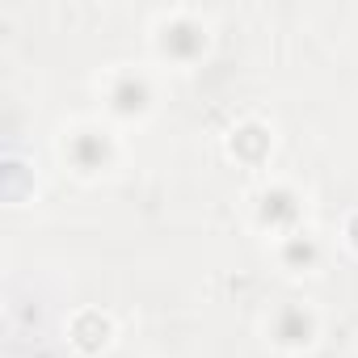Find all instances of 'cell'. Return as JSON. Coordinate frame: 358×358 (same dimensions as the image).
I'll list each match as a JSON object with an SVG mask.
<instances>
[{
    "instance_id": "8",
    "label": "cell",
    "mask_w": 358,
    "mask_h": 358,
    "mask_svg": "<svg viewBox=\"0 0 358 358\" xmlns=\"http://www.w3.org/2000/svg\"><path fill=\"white\" fill-rule=\"evenodd\" d=\"M324 253H329V249H324V241H320V232H316L312 224L270 245V257H274V266H278L287 278H312V274H320Z\"/></svg>"
},
{
    "instance_id": "5",
    "label": "cell",
    "mask_w": 358,
    "mask_h": 358,
    "mask_svg": "<svg viewBox=\"0 0 358 358\" xmlns=\"http://www.w3.org/2000/svg\"><path fill=\"white\" fill-rule=\"evenodd\" d=\"M262 337H266V345H270L274 354H282V358H303V354H312V350L320 345V337H324V312H320L312 299H303V295H287V299H278V303L262 316Z\"/></svg>"
},
{
    "instance_id": "7",
    "label": "cell",
    "mask_w": 358,
    "mask_h": 358,
    "mask_svg": "<svg viewBox=\"0 0 358 358\" xmlns=\"http://www.w3.org/2000/svg\"><path fill=\"white\" fill-rule=\"evenodd\" d=\"M64 341L76 358H101L118 341V316L97 303H80L64 316Z\"/></svg>"
},
{
    "instance_id": "2",
    "label": "cell",
    "mask_w": 358,
    "mask_h": 358,
    "mask_svg": "<svg viewBox=\"0 0 358 358\" xmlns=\"http://www.w3.org/2000/svg\"><path fill=\"white\" fill-rule=\"evenodd\" d=\"M55 156L68 169V177L93 186V182H106V177L118 173L127 143H122V131L114 122H106L101 114H80V118H68L59 127Z\"/></svg>"
},
{
    "instance_id": "4",
    "label": "cell",
    "mask_w": 358,
    "mask_h": 358,
    "mask_svg": "<svg viewBox=\"0 0 358 358\" xmlns=\"http://www.w3.org/2000/svg\"><path fill=\"white\" fill-rule=\"evenodd\" d=\"M249 207V228L266 236L270 245L308 228V194L291 182V177H262L245 199Z\"/></svg>"
},
{
    "instance_id": "1",
    "label": "cell",
    "mask_w": 358,
    "mask_h": 358,
    "mask_svg": "<svg viewBox=\"0 0 358 358\" xmlns=\"http://www.w3.org/2000/svg\"><path fill=\"white\" fill-rule=\"evenodd\" d=\"M215 51V22L203 9L173 5L148 22V64L164 72H194Z\"/></svg>"
},
{
    "instance_id": "3",
    "label": "cell",
    "mask_w": 358,
    "mask_h": 358,
    "mask_svg": "<svg viewBox=\"0 0 358 358\" xmlns=\"http://www.w3.org/2000/svg\"><path fill=\"white\" fill-rule=\"evenodd\" d=\"M101 118L118 131H139L160 114V72L152 64H110L93 80Z\"/></svg>"
},
{
    "instance_id": "9",
    "label": "cell",
    "mask_w": 358,
    "mask_h": 358,
    "mask_svg": "<svg viewBox=\"0 0 358 358\" xmlns=\"http://www.w3.org/2000/svg\"><path fill=\"white\" fill-rule=\"evenodd\" d=\"M337 241H341V249H345V253H354V257H358V207H354V211H345V220H341V228H337Z\"/></svg>"
},
{
    "instance_id": "6",
    "label": "cell",
    "mask_w": 358,
    "mask_h": 358,
    "mask_svg": "<svg viewBox=\"0 0 358 358\" xmlns=\"http://www.w3.org/2000/svg\"><path fill=\"white\" fill-rule=\"evenodd\" d=\"M224 156L236 164V169H249V173H266L274 152H278V127L262 114H241L228 131H224Z\"/></svg>"
}]
</instances>
